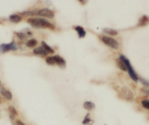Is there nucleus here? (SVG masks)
I'll list each match as a JSON object with an SVG mask.
<instances>
[{"instance_id": "1", "label": "nucleus", "mask_w": 149, "mask_h": 125, "mask_svg": "<svg viewBox=\"0 0 149 125\" xmlns=\"http://www.w3.org/2000/svg\"><path fill=\"white\" fill-rule=\"evenodd\" d=\"M28 24L35 29H49L54 30L55 26L48 20L42 18H31L27 20Z\"/></svg>"}, {"instance_id": "2", "label": "nucleus", "mask_w": 149, "mask_h": 125, "mask_svg": "<svg viewBox=\"0 0 149 125\" xmlns=\"http://www.w3.org/2000/svg\"><path fill=\"white\" fill-rule=\"evenodd\" d=\"M119 58L121 59L124 61V64H125L126 67H127V72H128L129 75H130V78H131L134 81H135V82L138 81L139 76L137 75V74L136 73V72L134 71V68H133L132 66L130 60H129L128 59L125 57V56L122 55V54H121V55L119 56Z\"/></svg>"}, {"instance_id": "3", "label": "nucleus", "mask_w": 149, "mask_h": 125, "mask_svg": "<svg viewBox=\"0 0 149 125\" xmlns=\"http://www.w3.org/2000/svg\"><path fill=\"white\" fill-rule=\"evenodd\" d=\"M100 39H101V40L102 41L103 43L105 44L107 46L113 48V49L116 50L119 48V43H118V42L117 41L116 39L113 38V37H109V36L102 35L100 37Z\"/></svg>"}, {"instance_id": "4", "label": "nucleus", "mask_w": 149, "mask_h": 125, "mask_svg": "<svg viewBox=\"0 0 149 125\" xmlns=\"http://www.w3.org/2000/svg\"><path fill=\"white\" fill-rule=\"evenodd\" d=\"M18 50V45L14 41L9 43H2L0 45V53L5 54L9 51H15Z\"/></svg>"}, {"instance_id": "5", "label": "nucleus", "mask_w": 149, "mask_h": 125, "mask_svg": "<svg viewBox=\"0 0 149 125\" xmlns=\"http://www.w3.org/2000/svg\"><path fill=\"white\" fill-rule=\"evenodd\" d=\"M121 97L124 100H127V101L132 102L134 100V94H133V92L128 87H124L121 89Z\"/></svg>"}, {"instance_id": "6", "label": "nucleus", "mask_w": 149, "mask_h": 125, "mask_svg": "<svg viewBox=\"0 0 149 125\" xmlns=\"http://www.w3.org/2000/svg\"><path fill=\"white\" fill-rule=\"evenodd\" d=\"M37 15L43 17V18L52 19L55 16V14H54V13L51 10L48 9V8H42V9L37 10Z\"/></svg>"}, {"instance_id": "7", "label": "nucleus", "mask_w": 149, "mask_h": 125, "mask_svg": "<svg viewBox=\"0 0 149 125\" xmlns=\"http://www.w3.org/2000/svg\"><path fill=\"white\" fill-rule=\"evenodd\" d=\"M33 53L34 54L37 56H47L48 53L47 52L46 50L41 45L40 47H37L33 50Z\"/></svg>"}, {"instance_id": "8", "label": "nucleus", "mask_w": 149, "mask_h": 125, "mask_svg": "<svg viewBox=\"0 0 149 125\" xmlns=\"http://www.w3.org/2000/svg\"><path fill=\"white\" fill-rule=\"evenodd\" d=\"M9 21L13 24H18L22 21V16L19 14H12L9 16Z\"/></svg>"}, {"instance_id": "9", "label": "nucleus", "mask_w": 149, "mask_h": 125, "mask_svg": "<svg viewBox=\"0 0 149 125\" xmlns=\"http://www.w3.org/2000/svg\"><path fill=\"white\" fill-rule=\"evenodd\" d=\"M8 113H9L10 119V120L13 121L14 119H15V117H16L17 115H18V113H17L16 109L15 108V107L10 105V106H9V107H8Z\"/></svg>"}, {"instance_id": "10", "label": "nucleus", "mask_w": 149, "mask_h": 125, "mask_svg": "<svg viewBox=\"0 0 149 125\" xmlns=\"http://www.w3.org/2000/svg\"><path fill=\"white\" fill-rule=\"evenodd\" d=\"M54 60H55L56 64H57V65L59 66V67H65L66 61H65V60L62 58V57H60V56H58V55H56V56H54Z\"/></svg>"}, {"instance_id": "11", "label": "nucleus", "mask_w": 149, "mask_h": 125, "mask_svg": "<svg viewBox=\"0 0 149 125\" xmlns=\"http://www.w3.org/2000/svg\"><path fill=\"white\" fill-rule=\"evenodd\" d=\"M74 30L78 33V35L79 37V38H84V37H85L86 34V31H85V29L82 27H81V26H76V27H74Z\"/></svg>"}, {"instance_id": "12", "label": "nucleus", "mask_w": 149, "mask_h": 125, "mask_svg": "<svg viewBox=\"0 0 149 125\" xmlns=\"http://www.w3.org/2000/svg\"><path fill=\"white\" fill-rule=\"evenodd\" d=\"M148 23L149 17L147 16V15H143V16L139 19L137 26H138V27H145V26H146L147 24H148Z\"/></svg>"}, {"instance_id": "13", "label": "nucleus", "mask_w": 149, "mask_h": 125, "mask_svg": "<svg viewBox=\"0 0 149 125\" xmlns=\"http://www.w3.org/2000/svg\"><path fill=\"white\" fill-rule=\"evenodd\" d=\"M0 94H2V96H3L4 97H5V99H6L7 100H9V101H10V100H12L13 99V94L12 92H11L10 90L7 89L6 88L5 89L3 90V91H2V92L0 93Z\"/></svg>"}, {"instance_id": "14", "label": "nucleus", "mask_w": 149, "mask_h": 125, "mask_svg": "<svg viewBox=\"0 0 149 125\" xmlns=\"http://www.w3.org/2000/svg\"><path fill=\"white\" fill-rule=\"evenodd\" d=\"M84 108L87 110H92L95 108V105L94 103L91 101H86L84 103Z\"/></svg>"}, {"instance_id": "15", "label": "nucleus", "mask_w": 149, "mask_h": 125, "mask_svg": "<svg viewBox=\"0 0 149 125\" xmlns=\"http://www.w3.org/2000/svg\"><path fill=\"white\" fill-rule=\"evenodd\" d=\"M116 62L117 66H118V67L120 69V70H123V71H127L125 64H124V61H123L120 58L116 59Z\"/></svg>"}, {"instance_id": "16", "label": "nucleus", "mask_w": 149, "mask_h": 125, "mask_svg": "<svg viewBox=\"0 0 149 125\" xmlns=\"http://www.w3.org/2000/svg\"><path fill=\"white\" fill-rule=\"evenodd\" d=\"M103 31L110 36H116L117 34H118V31H116V29H111V28L104 29H103Z\"/></svg>"}, {"instance_id": "17", "label": "nucleus", "mask_w": 149, "mask_h": 125, "mask_svg": "<svg viewBox=\"0 0 149 125\" xmlns=\"http://www.w3.org/2000/svg\"><path fill=\"white\" fill-rule=\"evenodd\" d=\"M82 123L84 125H91L92 124L93 121L91 120V115H90V113H87L86 116L84 117Z\"/></svg>"}, {"instance_id": "18", "label": "nucleus", "mask_w": 149, "mask_h": 125, "mask_svg": "<svg viewBox=\"0 0 149 125\" xmlns=\"http://www.w3.org/2000/svg\"><path fill=\"white\" fill-rule=\"evenodd\" d=\"M37 45V40L34 38L29 40L28 41L26 42V47H28V48H34V47H35Z\"/></svg>"}, {"instance_id": "19", "label": "nucleus", "mask_w": 149, "mask_h": 125, "mask_svg": "<svg viewBox=\"0 0 149 125\" xmlns=\"http://www.w3.org/2000/svg\"><path fill=\"white\" fill-rule=\"evenodd\" d=\"M41 45H42L45 50H46V51L48 53V54H54V50L53 49L50 45H48L45 42L42 41V43H41Z\"/></svg>"}, {"instance_id": "20", "label": "nucleus", "mask_w": 149, "mask_h": 125, "mask_svg": "<svg viewBox=\"0 0 149 125\" xmlns=\"http://www.w3.org/2000/svg\"><path fill=\"white\" fill-rule=\"evenodd\" d=\"M15 34L16 35V37L21 40H26L27 37V36H28L26 34V33L22 32V31H17V32H15Z\"/></svg>"}, {"instance_id": "21", "label": "nucleus", "mask_w": 149, "mask_h": 125, "mask_svg": "<svg viewBox=\"0 0 149 125\" xmlns=\"http://www.w3.org/2000/svg\"><path fill=\"white\" fill-rule=\"evenodd\" d=\"M21 14L24 16H34V15H37V10L24 11V12L21 13Z\"/></svg>"}, {"instance_id": "22", "label": "nucleus", "mask_w": 149, "mask_h": 125, "mask_svg": "<svg viewBox=\"0 0 149 125\" xmlns=\"http://www.w3.org/2000/svg\"><path fill=\"white\" fill-rule=\"evenodd\" d=\"M45 61L49 65H55L56 62H55V60H54V57H48L45 59Z\"/></svg>"}, {"instance_id": "23", "label": "nucleus", "mask_w": 149, "mask_h": 125, "mask_svg": "<svg viewBox=\"0 0 149 125\" xmlns=\"http://www.w3.org/2000/svg\"><path fill=\"white\" fill-rule=\"evenodd\" d=\"M141 104L144 108L149 110V99H144L143 100H142Z\"/></svg>"}, {"instance_id": "24", "label": "nucleus", "mask_w": 149, "mask_h": 125, "mask_svg": "<svg viewBox=\"0 0 149 125\" xmlns=\"http://www.w3.org/2000/svg\"><path fill=\"white\" fill-rule=\"evenodd\" d=\"M138 80H140V83H141L142 84H143V86H145L146 87H149V80L143 78L141 77H139Z\"/></svg>"}, {"instance_id": "25", "label": "nucleus", "mask_w": 149, "mask_h": 125, "mask_svg": "<svg viewBox=\"0 0 149 125\" xmlns=\"http://www.w3.org/2000/svg\"><path fill=\"white\" fill-rule=\"evenodd\" d=\"M141 91H143V92L144 93V94H147V95H149V88H148V87H147V88L143 89H142Z\"/></svg>"}, {"instance_id": "26", "label": "nucleus", "mask_w": 149, "mask_h": 125, "mask_svg": "<svg viewBox=\"0 0 149 125\" xmlns=\"http://www.w3.org/2000/svg\"><path fill=\"white\" fill-rule=\"evenodd\" d=\"M5 89V87H4V85H3V84H2V81H1V80H0V93L2 92V91H3V90Z\"/></svg>"}, {"instance_id": "27", "label": "nucleus", "mask_w": 149, "mask_h": 125, "mask_svg": "<svg viewBox=\"0 0 149 125\" xmlns=\"http://www.w3.org/2000/svg\"><path fill=\"white\" fill-rule=\"evenodd\" d=\"M15 125H25V124L21 120H16L15 121Z\"/></svg>"}, {"instance_id": "28", "label": "nucleus", "mask_w": 149, "mask_h": 125, "mask_svg": "<svg viewBox=\"0 0 149 125\" xmlns=\"http://www.w3.org/2000/svg\"><path fill=\"white\" fill-rule=\"evenodd\" d=\"M78 1H79V2L81 4V5H85L87 4V2H88V0H78Z\"/></svg>"}, {"instance_id": "29", "label": "nucleus", "mask_w": 149, "mask_h": 125, "mask_svg": "<svg viewBox=\"0 0 149 125\" xmlns=\"http://www.w3.org/2000/svg\"><path fill=\"white\" fill-rule=\"evenodd\" d=\"M1 102H2V100H1V97H0V103H1Z\"/></svg>"}]
</instances>
